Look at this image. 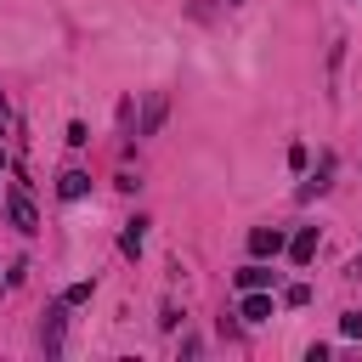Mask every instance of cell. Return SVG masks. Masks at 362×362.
Wrapping results in <instances>:
<instances>
[{"label": "cell", "mask_w": 362, "mask_h": 362, "mask_svg": "<svg viewBox=\"0 0 362 362\" xmlns=\"http://www.w3.org/2000/svg\"><path fill=\"white\" fill-rule=\"evenodd\" d=\"M6 215H11L17 232H40V215H34V198H28L23 181H11V192H6Z\"/></svg>", "instance_id": "obj_1"}, {"label": "cell", "mask_w": 362, "mask_h": 362, "mask_svg": "<svg viewBox=\"0 0 362 362\" xmlns=\"http://www.w3.org/2000/svg\"><path fill=\"white\" fill-rule=\"evenodd\" d=\"M238 317H243V322H266V317H277V300H272V288H243V300H238Z\"/></svg>", "instance_id": "obj_2"}, {"label": "cell", "mask_w": 362, "mask_h": 362, "mask_svg": "<svg viewBox=\"0 0 362 362\" xmlns=\"http://www.w3.org/2000/svg\"><path fill=\"white\" fill-rule=\"evenodd\" d=\"M283 249H288V238H283V226H255V232H249V255H255V260H266V255L277 260Z\"/></svg>", "instance_id": "obj_3"}, {"label": "cell", "mask_w": 362, "mask_h": 362, "mask_svg": "<svg viewBox=\"0 0 362 362\" xmlns=\"http://www.w3.org/2000/svg\"><path fill=\"white\" fill-rule=\"evenodd\" d=\"M317 243H322L317 226H300V232L288 238V260H294V266H311V260H317Z\"/></svg>", "instance_id": "obj_4"}, {"label": "cell", "mask_w": 362, "mask_h": 362, "mask_svg": "<svg viewBox=\"0 0 362 362\" xmlns=\"http://www.w3.org/2000/svg\"><path fill=\"white\" fill-rule=\"evenodd\" d=\"M68 300H57L51 311H45V328H40V339H45V351H62V322H68Z\"/></svg>", "instance_id": "obj_5"}, {"label": "cell", "mask_w": 362, "mask_h": 362, "mask_svg": "<svg viewBox=\"0 0 362 362\" xmlns=\"http://www.w3.org/2000/svg\"><path fill=\"white\" fill-rule=\"evenodd\" d=\"M85 192H90V175H85V170H62V175H57V198L74 204V198H85Z\"/></svg>", "instance_id": "obj_6"}, {"label": "cell", "mask_w": 362, "mask_h": 362, "mask_svg": "<svg viewBox=\"0 0 362 362\" xmlns=\"http://www.w3.org/2000/svg\"><path fill=\"white\" fill-rule=\"evenodd\" d=\"M334 187V153H322V164H317V175L300 187V198H317V192H328Z\"/></svg>", "instance_id": "obj_7"}, {"label": "cell", "mask_w": 362, "mask_h": 362, "mask_svg": "<svg viewBox=\"0 0 362 362\" xmlns=\"http://www.w3.org/2000/svg\"><path fill=\"white\" fill-rule=\"evenodd\" d=\"M141 243H147V221L136 215V221H124V232H119V249H124V255H141Z\"/></svg>", "instance_id": "obj_8"}, {"label": "cell", "mask_w": 362, "mask_h": 362, "mask_svg": "<svg viewBox=\"0 0 362 362\" xmlns=\"http://www.w3.org/2000/svg\"><path fill=\"white\" fill-rule=\"evenodd\" d=\"M272 283H277V272H266L260 260H249V266L238 272V288H272Z\"/></svg>", "instance_id": "obj_9"}, {"label": "cell", "mask_w": 362, "mask_h": 362, "mask_svg": "<svg viewBox=\"0 0 362 362\" xmlns=\"http://www.w3.org/2000/svg\"><path fill=\"white\" fill-rule=\"evenodd\" d=\"M158 119H164V96H153V102H147V119H141V136H153V130H158Z\"/></svg>", "instance_id": "obj_10"}, {"label": "cell", "mask_w": 362, "mask_h": 362, "mask_svg": "<svg viewBox=\"0 0 362 362\" xmlns=\"http://www.w3.org/2000/svg\"><path fill=\"white\" fill-rule=\"evenodd\" d=\"M90 294H96V283H68V288H62V300H68V305H85Z\"/></svg>", "instance_id": "obj_11"}, {"label": "cell", "mask_w": 362, "mask_h": 362, "mask_svg": "<svg viewBox=\"0 0 362 362\" xmlns=\"http://www.w3.org/2000/svg\"><path fill=\"white\" fill-rule=\"evenodd\" d=\"M283 305H311V283H288L283 288Z\"/></svg>", "instance_id": "obj_12"}, {"label": "cell", "mask_w": 362, "mask_h": 362, "mask_svg": "<svg viewBox=\"0 0 362 362\" xmlns=\"http://www.w3.org/2000/svg\"><path fill=\"white\" fill-rule=\"evenodd\" d=\"M339 334H345V339H362V311H345V317H339Z\"/></svg>", "instance_id": "obj_13"}, {"label": "cell", "mask_w": 362, "mask_h": 362, "mask_svg": "<svg viewBox=\"0 0 362 362\" xmlns=\"http://www.w3.org/2000/svg\"><path fill=\"white\" fill-rule=\"evenodd\" d=\"M351 272H356V277H362V255H356V260H351Z\"/></svg>", "instance_id": "obj_14"}, {"label": "cell", "mask_w": 362, "mask_h": 362, "mask_svg": "<svg viewBox=\"0 0 362 362\" xmlns=\"http://www.w3.org/2000/svg\"><path fill=\"white\" fill-rule=\"evenodd\" d=\"M0 170H6V153H0Z\"/></svg>", "instance_id": "obj_15"}, {"label": "cell", "mask_w": 362, "mask_h": 362, "mask_svg": "<svg viewBox=\"0 0 362 362\" xmlns=\"http://www.w3.org/2000/svg\"><path fill=\"white\" fill-rule=\"evenodd\" d=\"M226 6H243V0H226Z\"/></svg>", "instance_id": "obj_16"}]
</instances>
